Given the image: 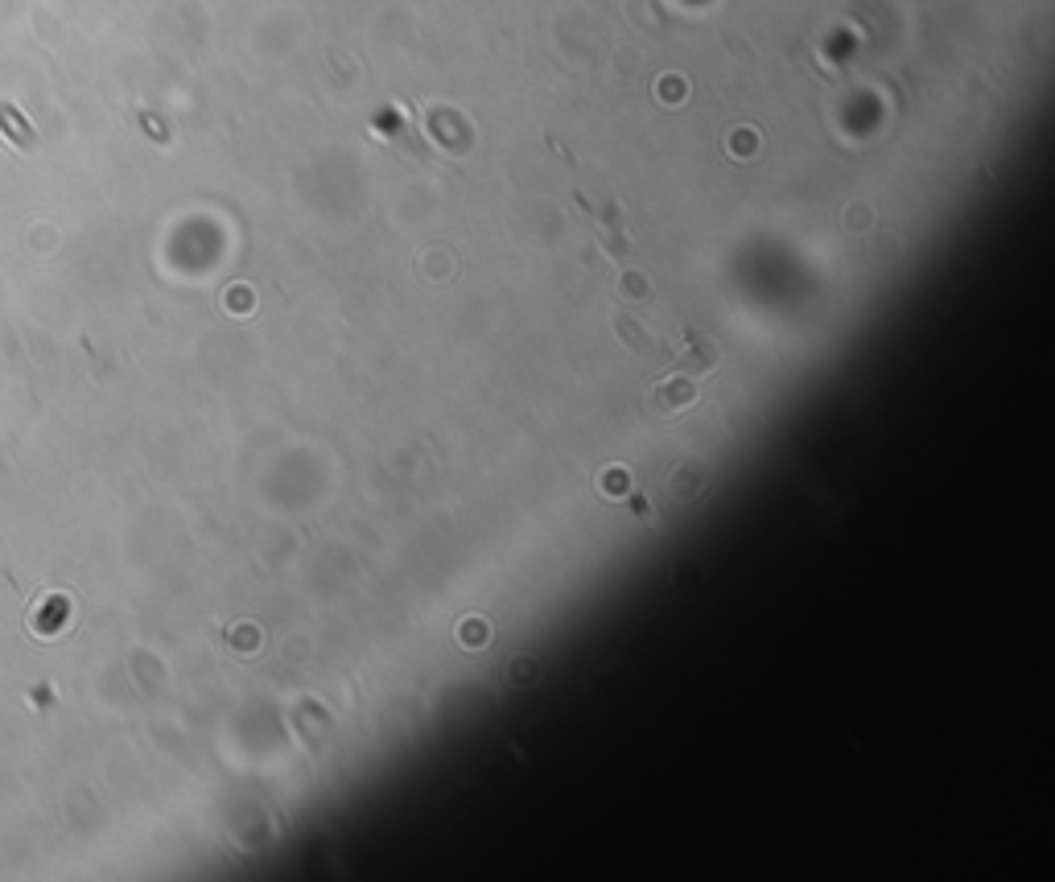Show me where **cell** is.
I'll return each mask as SVG.
<instances>
[{
    "mask_svg": "<svg viewBox=\"0 0 1055 882\" xmlns=\"http://www.w3.org/2000/svg\"><path fill=\"white\" fill-rule=\"evenodd\" d=\"M693 400H697V384L689 376H672V380L652 388V404L660 413H680V409H689Z\"/></svg>",
    "mask_w": 1055,
    "mask_h": 882,
    "instance_id": "1",
    "label": "cell"
},
{
    "mask_svg": "<svg viewBox=\"0 0 1055 882\" xmlns=\"http://www.w3.org/2000/svg\"><path fill=\"white\" fill-rule=\"evenodd\" d=\"M718 363V351L705 334H685V347H680V359H676V371H709Z\"/></svg>",
    "mask_w": 1055,
    "mask_h": 882,
    "instance_id": "2",
    "label": "cell"
},
{
    "mask_svg": "<svg viewBox=\"0 0 1055 882\" xmlns=\"http://www.w3.org/2000/svg\"><path fill=\"white\" fill-rule=\"evenodd\" d=\"M615 330L623 334V343H627L631 351H648V334H643V330H639L631 318H623V314H619V318H615Z\"/></svg>",
    "mask_w": 1055,
    "mask_h": 882,
    "instance_id": "3",
    "label": "cell"
},
{
    "mask_svg": "<svg viewBox=\"0 0 1055 882\" xmlns=\"http://www.w3.org/2000/svg\"><path fill=\"white\" fill-rule=\"evenodd\" d=\"M516 681H536V664L532 660H516Z\"/></svg>",
    "mask_w": 1055,
    "mask_h": 882,
    "instance_id": "4",
    "label": "cell"
}]
</instances>
